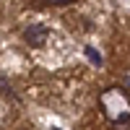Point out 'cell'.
I'll return each instance as SVG.
<instances>
[{
    "instance_id": "2",
    "label": "cell",
    "mask_w": 130,
    "mask_h": 130,
    "mask_svg": "<svg viewBox=\"0 0 130 130\" xmlns=\"http://www.w3.org/2000/svg\"><path fill=\"white\" fill-rule=\"evenodd\" d=\"M86 55H89V57H91V62H94V65H102V57H99V55H96V52H94L91 47H86Z\"/></svg>"
},
{
    "instance_id": "3",
    "label": "cell",
    "mask_w": 130,
    "mask_h": 130,
    "mask_svg": "<svg viewBox=\"0 0 130 130\" xmlns=\"http://www.w3.org/2000/svg\"><path fill=\"white\" fill-rule=\"evenodd\" d=\"M47 3H52V5H65V3H73V0H47Z\"/></svg>"
},
{
    "instance_id": "1",
    "label": "cell",
    "mask_w": 130,
    "mask_h": 130,
    "mask_svg": "<svg viewBox=\"0 0 130 130\" xmlns=\"http://www.w3.org/2000/svg\"><path fill=\"white\" fill-rule=\"evenodd\" d=\"M47 39H50V31H47V26H42V24H31V26L24 29V42L29 47H44Z\"/></svg>"
}]
</instances>
